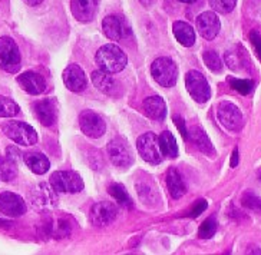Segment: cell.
<instances>
[{
    "label": "cell",
    "mask_w": 261,
    "mask_h": 255,
    "mask_svg": "<svg viewBox=\"0 0 261 255\" xmlns=\"http://www.w3.org/2000/svg\"><path fill=\"white\" fill-rule=\"evenodd\" d=\"M96 65L99 69L109 72V73H118L126 66V54L116 45H105L96 52Z\"/></svg>",
    "instance_id": "obj_1"
},
{
    "label": "cell",
    "mask_w": 261,
    "mask_h": 255,
    "mask_svg": "<svg viewBox=\"0 0 261 255\" xmlns=\"http://www.w3.org/2000/svg\"><path fill=\"white\" fill-rule=\"evenodd\" d=\"M2 131L16 145L32 147L38 142V132L31 125L24 124L22 121H9L2 126Z\"/></svg>",
    "instance_id": "obj_2"
},
{
    "label": "cell",
    "mask_w": 261,
    "mask_h": 255,
    "mask_svg": "<svg viewBox=\"0 0 261 255\" xmlns=\"http://www.w3.org/2000/svg\"><path fill=\"white\" fill-rule=\"evenodd\" d=\"M0 69L16 73L20 69V52L16 42L9 36L0 38Z\"/></svg>",
    "instance_id": "obj_3"
},
{
    "label": "cell",
    "mask_w": 261,
    "mask_h": 255,
    "mask_svg": "<svg viewBox=\"0 0 261 255\" xmlns=\"http://www.w3.org/2000/svg\"><path fill=\"white\" fill-rule=\"evenodd\" d=\"M151 73L156 83L164 88H171L177 83L178 68L175 62L169 58H158L156 61H154L151 65Z\"/></svg>",
    "instance_id": "obj_4"
},
{
    "label": "cell",
    "mask_w": 261,
    "mask_h": 255,
    "mask_svg": "<svg viewBox=\"0 0 261 255\" xmlns=\"http://www.w3.org/2000/svg\"><path fill=\"white\" fill-rule=\"evenodd\" d=\"M50 185L56 192L76 193L84 189V181L73 171H56L50 175Z\"/></svg>",
    "instance_id": "obj_5"
},
{
    "label": "cell",
    "mask_w": 261,
    "mask_h": 255,
    "mask_svg": "<svg viewBox=\"0 0 261 255\" xmlns=\"http://www.w3.org/2000/svg\"><path fill=\"white\" fill-rule=\"evenodd\" d=\"M185 85L191 98L198 103H205L211 98V88L205 76L198 70H190L185 76Z\"/></svg>",
    "instance_id": "obj_6"
},
{
    "label": "cell",
    "mask_w": 261,
    "mask_h": 255,
    "mask_svg": "<svg viewBox=\"0 0 261 255\" xmlns=\"http://www.w3.org/2000/svg\"><path fill=\"white\" fill-rule=\"evenodd\" d=\"M137 148L142 159H145L148 163L156 165L162 161L158 136L152 132H146L142 136H139L137 140Z\"/></svg>",
    "instance_id": "obj_7"
},
{
    "label": "cell",
    "mask_w": 261,
    "mask_h": 255,
    "mask_svg": "<svg viewBox=\"0 0 261 255\" xmlns=\"http://www.w3.org/2000/svg\"><path fill=\"white\" fill-rule=\"evenodd\" d=\"M217 116H218L220 124L223 125L224 128H227L230 132L240 131L241 126H243L241 110L231 102H220L218 108H217Z\"/></svg>",
    "instance_id": "obj_8"
},
{
    "label": "cell",
    "mask_w": 261,
    "mask_h": 255,
    "mask_svg": "<svg viewBox=\"0 0 261 255\" xmlns=\"http://www.w3.org/2000/svg\"><path fill=\"white\" fill-rule=\"evenodd\" d=\"M79 125L85 135L93 139L100 138L107 131V125L103 122V119L93 110H84L79 115Z\"/></svg>",
    "instance_id": "obj_9"
},
{
    "label": "cell",
    "mask_w": 261,
    "mask_h": 255,
    "mask_svg": "<svg viewBox=\"0 0 261 255\" xmlns=\"http://www.w3.org/2000/svg\"><path fill=\"white\" fill-rule=\"evenodd\" d=\"M102 29L105 36L111 40H122L130 35V27L128 22L121 16H107L102 22Z\"/></svg>",
    "instance_id": "obj_10"
},
{
    "label": "cell",
    "mask_w": 261,
    "mask_h": 255,
    "mask_svg": "<svg viewBox=\"0 0 261 255\" xmlns=\"http://www.w3.org/2000/svg\"><path fill=\"white\" fill-rule=\"evenodd\" d=\"M116 215H118V209L114 204L107 201L98 202L91 208V222L95 226H108L115 221Z\"/></svg>",
    "instance_id": "obj_11"
},
{
    "label": "cell",
    "mask_w": 261,
    "mask_h": 255,
    "mask_svg": "<svg viewBox=\"0 0 261 255\" xmlns=\"http://www.w3.org/2000/svg\"><path fill=\"white\" fill-rule=\"evenodd\" d=\"M108 155L111 162L118 168H128L132 163V154H130L128 144L123 139H112L108 145Z\"/></svg>",
    "instance_id": "obj_12"
},
{
    "label": "cell",
    "mask_w": 261,
    "mask_h": 255,
    "mask_svg": "<svg viewBox=\"0 0 261 255\" xmlns=\"http://www.w3.org/2000/svg\"><path fill=\"white\" fill-rule=\"evenodd\" d=\"M0 212L6 217H20L26 212L24 200L13 192L0 193Z\"/></svg>",
    "instance_id": "obj_13"
},
{
    "label": "cell",
    "mask_w": 261,
    "mask_h": 255,
    "mask_svg": "<svg viewBox=\"0 0 261 255\" xmlns=\"http://www.w3.org/2000/svg\"><path fill=\"white\" fill-rule=\"evenodd\" d=\"M32 204L36 209H50L58 204L56 189L52 185L40 184L32 192Z\"/></svg>",
    "instance_id": "obj_14"
},
{
    "label": "cell",
    "mask_w": 261,
    "mask_h": 255,
    "mask_svg": "<svg viewBox=\"0 0 261 255\" xmlns=\"http://www.w3.org/2000/svg\"><path fill=\"white\" fill-rule=\"evenodd\" d=\"M33 110H35V115L39 119V122L43 126H50L58 119V103L50 98L35 102Z\"/></svg>",
    "instance_id": "obj_15"
},
{
    "label": "cell",
    "mask_w": 261,
    "mask_h": 255,
    "mask_svg": "<svg viewBox=\"0 0 261 255\" xmlns=\"http://www.w3.org/2000/svg\"><path fill=\"white\" fill-rule=\"evenodd\" d=\"M220 29H221V23L214 12H204L197 17V31L200 32V35L204 39L213 40L218 35Z\"/></svg>",
    "instance_id": "obj_16"
},
{
    "label": "cell",
    "mask_w": 261,
    "mask_h": 255,
    "mask_svg": "<svg viewBox=\"0 0 261 255\" xmlns=\"http://www.w3.org/2000/svg\"><path fill=\"white\" fill-rule=\"evenodd\" d=\"M63 83L65 86L72 91V92H82L86 85H88V80L85 76V72L77 65H69L66 69L63 70Z\"/></svg>",
    "instance_id": "obj_17"
},
{
    "label": "cell",
    "mask_w": 261,
    "mask_h": 255,
    "mask_svg": "<svg viewBox=\"0 0 261 255\" xmlns=\"http://www.w3.org/2000/svg\"><path fill=\"white\" fill-rule=\"evenodd\" d=\"M17 83L23 89L24 92L29 95H40L46 89V82L43 76H40L36 72H24L17 76Z\"/></svg>",
    "instance_id": "obj_18"
},
{
    "label": "cell",
    "mask_w": 261,
    "mask_h": 255,
    "mask_svg": "<svg viewBox=\"0 0 261 255\" xmlns=\"http://www.w3.org/2000/svg\"><path fill=\"white\" fill-rule=\"evenodd\" d=\"M98 8L96 0H72L70 2V12L77 22H91Z\"/></svg>",
    "instance_id": "obj_19"
},
{
    "label": "cell",
    "mask_w": 261,
    "mask_h": 255,
    "mask_svg": "<svg viewBox=\"0 0 261 255\" xmlns=\"http://www.w3.org/2000/svg\"><path fill=\"white\" fill-rule=\"evenodd\" d=\"M23 161L28 168L36 175H43L50 168V161L47 159L46 155L40 152H26L23 155Z\"/></svg>",
    "instance_id": "obj_20"
},
{
    "label": "cell",
    "mask_w": 261,
    "mask_h": 255,
    "mask_svg": "<svg viewBox=\"0 0 261 255\" xmlns=\"http://www.w3.org/2000/svg\"><path fill=\"white\" fill-rule=\"evenodd\" d=\"M144 110L145 114L151 119H155V121H162L165 115H167V105H165V101L162 99L161 96H149L146 98L144 103Z\"/></svg>",
    "instance_id": "obj_21"
},
{
    "label": "cell",
    "mask_w": 261,
    "mask_h": 255,
    "mask_svg": "<svg viewBox=\"0 0 261 255\" xmlns=\"http://www.w3.org/2000/svg\"><path fill=\"white\" fill-rule=\"evenodd\" d=\"M167 186H168L169 193L174 200H179L187 192L184 179L177 168H169L168 174H167Z\"/></svg>",
    "instance_id": "obj_22"
},
{
    "label": "cell",
    "mask_w": 261,
    "mask_h": 255,
    "mask_svg": "<svg viewBox=\"0 0 261 255\" xmlns=\"http://www.w3.org/2000/svg\"><path fill=\"white\" fill-rule=\"evenodd\" d=\"M188 135H190L191 140L197 145V148L200 149L201 152H204V154L208 155V156H214V147H213V144H211V140L208 138L207 133L202 131L201 128H198V126H192L191 131H190Z\"/></svg>",
    "instance_id": "obj_23"
},
{
    "label": "cell",
    "mask_w": 261,
    "mask_h": 255,
    "mask_svg": "<svg viewBox=\"0 0 261 255\" xmlns=\"http://www.w3.org/2000/svg\"><path fill=\"white\" fill-rule=\"evenodd\" d=\"M174 35L177 40L185 47H190L194 45L195 42V32L192 29L191 26L185 22H175L174 23Z\"/></svg>",
    "instance_id": "obj_24"
},
{
    "label": "cell",
    "mask_w": 261,
    "mask_h": 255,
    "mask_svg": "<svg viewBox=\"0 0 261 255\" xmlns=\"http://www.w3.org/2000/svg\"><path fill=\"white\" fill-rule=\"evenodd\" d=\"M158 142H160V149L161 154L167 158H177L178 155V147L177 140L172 136V133L168 131L162 132L161 135L158 136Z\"/></svg>",
    "instance_id": "obj_25"
},
{
    "label": "cell",
    "mask_w": 261,
    "mask_h": 255,
    "mask_svg": "<svg viewBox=\"0 0 261 255\" xmlns=\"http://www.w3.org/2000/svg\"><path fill=\"white\" fill-rule=\"evenodd\" d=\"M92 82L93 85L96 86L99 89L100 92L103 93H111L115 88V82H114V77L111 76L109 72H105V70H96L92 73Z\"/></svg>",
    "instance_id": "obj_26"
},
{
    "label": "cell",
    "mask_w": 261,
    "mask_h": 255,
    "mask_svg": "<svg viewBox=\"0 0 261 255\" xmlns=\"http://www.w3.org/2000/svg\"><path fill=\"white\" fill-rule=\"evenodd\" d=\"M17 177V162L5 156L3 161H0V179L5 182H10Z\"/></svg>",
    "instance_id": "obj_27"
},
{
    "label": "cell",
    "mask_w": 261,
    "mask_h": 255,
    "mask_svg": "<svg viewBox=\"0 0 261 255\" xmlns=\"http://www.w3.org/2000/svg\"><path fill=\"white\" fill-rule=\"evenodd\" d=\"M109 193L115 198V201L123 207V208H132V200L126 192L125 186L121 184H111L109 186Z\"/></svg>",
    "instance_id": "obj_28"
},
{
    "label": "cell",
    "mask_w": 261,
    "mask_h": 255,
    "mask_svg": "<svg viewBox=\"0 0 261 255\" xmlns=\"http://www.w3.org/2000/svg\"><path fill=\"white\" fill-rule=\"evenodd\" d=\"M19 105L13 99L0 95V118H13L19 114Z\"/></svg>",
    "instance_id": "obj_29"
},
{
    "label": "cell",
    "mask_w": 261,
    "mask_h": 255,
    "mask_svg": "<svg viewBox=\"0 0 261 255\" xmlns=\"http://www.w3.org/2000/svg\"><path fill=\"white\" fill-rule=\"evenodd\" d=\"M202 58H204L205 66L211 72H221V69H223V62H221V59H220V56H218L217 52H214V50H207V52H204Z\"/></svg>",
    "instance_id": "obj_30"
},
{
    "label": "cell",
    "mask_w": 261,
    "mask_h": 255,
    "mask_svg": "<svg viewBox=\"0 0 261 255\" xmlns=\"http://www.w3.org/2000/svg\"><path fill=\"white\" fill-rule=\"evenodd\" d=\"M217 219L215 217H210L207 218L200 226V231H198V235H200V238H204V240H208V238H211V237H214V234L217 232Z\"/></svg>",
    "instance_id": "obj_31"
},
{
    "label": "cell",
    "mask_w": 261,
    "mask_h": 255,
    "mask_svg": "<svg viewBox=\"0 0 261 255\" xmlns=\"http://www.w3.org/2000/svg\"><path fill=\"white\" fill-rule=\"evenodd\" d=\"M208 2H210V6L214 9L215 12L223 13V15L232 12L237 5V0H208Z\"/></svg>",
    "instance_id": "obj_32"
},
{
    "label": "cell",
    "mask_w": 261,
    "mask_h": 255,
    "mask_svg": "<svg viewBox=\"0 0 261 255\" xmlns=\"http://www.w3.org/2000/svg\"><path fill=\"white\" fill-rule=\"evenodd\" d=\"M228 83L232 86V89H236L241 95H248L253 89V82L248 79H236V77H228Z\"/></svg>",
    "instance_id": "obj_33"
},
{
    "label": "cell",
    "mask_w": 261,
    "mask_h": 255,
    "mask_svg": "<svg viewBox=\"0 0 261 255\" xmlns=\"http://www.w3.org/2000/svg\"><path fill=\"white\" fill-rule=\"evenodd\" d=\"M243 205L254 211H261V198H258L251 191H248L243 195Z\"/></svg>",
    "instance_id": "obj_34"
},
{
    "label": "cell",
    "mask_w": 261,
    "mask_h": 255,
    "mask_svg": "<svg viewBox=\"0 0 261 255\" xmlns=\"http://www.w3.org/2000/svg\"><path fill=\"white\" fill-rule=\"evenodd\" d=\"M225 63L228 65V68L232 70H240L241 69V65H243V59H241V54L237 52H231L228 50L225 53Z\"/></svg>",
    "instance_id": "obj_35"
},
{
    "label": "cell",
    "mask_w": 261,
    "mask_h": 255,
    "mask_svg": "<svg viewBox=\"0 0 261 255\" xmlns=\"http://www.w3.org/2000/svg\"><path fill=\"white\" fill-rule=\"evenodd\" d=\"M250 42H251V45H253L254 49H255L258 59L261 61V36H260V33H258L257 31L250 32Z\"/></svg>",
    "instance_id": "obj_36"
},
{
    "label": "cell",
    "mask_w": 261,
    "mask_h": 255,
    "mask_svg": "<svg viewBox=\"0 0 261 255\" xmlns=\"http://www.w3.org/2000/svg\"><path fill=\"white\" fill-rule=\"evenodd\" d=\"M208 204L205 200H198V201L194 204V207H192V209L190 211V215H191L192 218L198 217L200 214H202L205 209H207Z\"/></svg>",
    "instance_id": "obj_37"
},
{
    "label": "cell",
    "mask_w": 261,
    "mask_h": 255,
    "mask_svg": "<svg viewBox=\"0 0 261 255\" xmlns=\"http://www.w3.org/2000/svg\"><path fill=\"white\" fill-rule=\"evenodd\" d=\"M174 122H175V126H177L178 129H179V132H181V135L184 136V138H187V129H185V122L184 119L181 118L179 115H175L174 116Z\"/></svg>",
    "instance_id": "obj_38"
},
{
    "label": "cell",
    "mask_w": 261,
    "mask_h": 255,
    "mask_svg": "<svg viewBox=\"0 0 261 255\" xmlns=\"http://www.w3.org/2000/svg\"><path fill=\"white\" fill-rule=\"evenodd\" d=\"M19 155H20V152H19V149H16L15 147H9L8 148V158H10V159H13V161H16L17 162V159H19Z\"/></svg>",
    "instance_id": "obj_39"
},
{
    "label": "cell",
    "mask_w": 261,
    "mask_h": 255,
    "mask_svg": "<svg viewBox=\"0 0 261 255\" xmlns=\"http://www.w3.org/2000/svg\"><path fill=\"white\" fill-rule=\"evenodd\" d=\"M231 168H236L238 165V149L236 148L234 151H232V154H231V161H230Z\"/></svg>",
    "instance_id": "obj_40"
},
{
    "label": "cell",
    "mask_w": 261,
    "mask_h": 255,
    "mask_svg": "<svg viewBox=\"0 0 261 255\" xmlns=\"http://www.w3.org/2000/svg\"><path fill=\"white\" fill-rule=\"evenodd\" d=\"M26 5H29V6H36L39 3H42L43 0H23Z\"/></svg>",
    "instance_id": "obj_41"
},
{
    "label": "cell",
    "mask_w": 261,
    "mask_h": 255,
    "mask_svg": "<svg viewBox=\"0 0 261 255\" xmlns=\"http://www.w3.org/2000/svg\"><path fill=\"white\" fill-rule=\"evenodd\" d=\"M179 2H182V3H194V2H197V0H179Z\"/></svg>",
    "instance_id": "obj_42"
},
{
    "label": "cell",
    "mask_w": 261,
    "mask_h": 255,
    "mask_svg": "<svg viewBox=\"0 0 261 255\" xmlns=\"http://www.w3.org/2000/svg\"><path fill=\"white\" fill-rule=\"evenodd\" d=\"M260 179H261V171H260Z\"/></svg>",
    "instance_id": "obj_43"
}]
</instances>
